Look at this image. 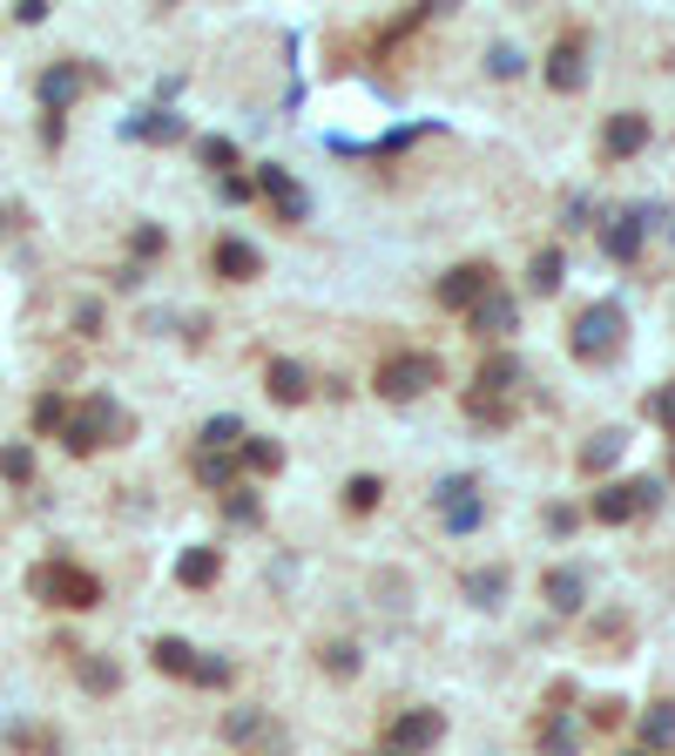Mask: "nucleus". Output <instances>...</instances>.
I'll return each mask as SVG.
<instances>
[{"label":"nucleus","instance_id":"nucleus-1","mask_svg":"<svg viewBox=\"0 0 675 756\" xmlns=\"http://www.w3.org/2000/svg\"><path fill=\"white\" fill-rule=\"evenodd\" d=\"M567 345H574L581 365H608V359L628 345V311H622V304H587V311L574 317V339H567Z\"/></svg>","mask_w":675,"mask_h":756},{"label":"nucleus","instance_id":"nucleus-2","mask_svg":"<svg viewBox=\"0 0 675 756\" xmlns=\"http://www.w3.org/2000/svg\"><path fill=\"white\" fill-rule=\"evenodd\" d=\"M514 385H521V365L506 359V352H493L480 365L473 392H466V412L480 419V426H506V419H514Z\"/></svg>","mask_w":675,"mask_h":756},{"label":"nucleus","instance_id":"nucleus-3","mask_svg":"<svg viewBox=\"0 0 675 756\" xmlns=\"http://www.w3.org/2000/svg\"><path fill=\"white\" fill-rule=\"evenodd\" d=\"M655 507H662V480H608L595 500H587V514H595L602 527H628V521H642Z\"/></svg>","mask_w":675,"mask_h":756},{"label":"nucleus","instance_id":"nucleus-4","mask_svg":"<svg viewBox=\"0 0 675 756\" xmlns=\"http://www.w3.org/2000/svg\"><path fill=\"white\" fill-rule=\"evenodd\" d=\"M440 379H446V365H440L433 352H392V359L379 365V399H392V405L426 399Z\"/></svg>","mask_w":675,"mask_h":756},{"label":"nucleus","instance_id":"nucleus-5","mask_svg":"<svg viewBox=\"0 0 675 756\" xmlns=\"http://www.w3.org/2000/svg\"><path fill=\"white\" fill-rule=\"evenodd\" d=\"M122 433H129V412H122L115 399H89L81 412H68V426H61L68 453H95V446H109V440H122Z\"/></svg>","mask_w":675,"mask_h":756},{"label":"nucleus","instance_id":"nucleus-6","mask_svg":"<svg viewBox=\"0 0 675 756\" xmlns=\"http://www.w3.org/2000/svg\"><path fill=\"white\" fill-rule=\"evenodd\" d=\"M28 587H34L41 602H54V608H95V602H102V581H95L89 567H68V561L34 567V574H28Z\"/></svg>","mask_w":675,"mask_h":756},{"label":"nucleus","instance_id":"nucleus-7","mask_svg":"<svg viewBox=\"0 0 675 756\" xmlns=\"http://www.w3.org/2000/svg\"><path fill=\"white\" fill-rule=\"evenodd\" d=\"M440 736H446V716H440V709H405V716H392V729H385V756H426Z\"/></svg>","mask_w":675,"mask_h":756},{"label":"nucleus","instance_id":"nucleus-8","mask_svg":"<svg viewBox=\"0 0 675 756\" xmlns=\"http://www.w3.org/2000/svg\"><path fill=\"white\" fill-rule=\"evenodd\" d=\"M440 521H446V534H473V527L486 521V500H480V486H473L466 473L440 486Z\"/></svg>","mask_w":675,"mask_h":756},{"label":"nucleus","instance_id":"nucleus-9","mask_svg":"<svg viewBox=\"0 0 675 756\" xmlns=\"http://www.w3.org/2000/svg\"><path fill=\"white\" fill-rule=\"evenodd\" d=\"M642 236H648V210H622L602 223V258L608 264H635L642 258Z\"/></svg>","mask_w":675,"mask_h":756},{"label":"nucleus","instance_id":"nucleus-10","mask_svg":"<svg viewBox=\"0 0 675 756\" xmlns=\"http://www.w3.org/2000/svg\"><path fill=\"white\" fill-rule=\"evenodd\" d=\"M258 190L278 203V216H284V223H304V216H311V196L298 190V177L284 170V162H264V170H258Z\"/></svg>","mask_w":675,"mask_h":756},{"label":"nucleus","instance_id":"nucleus-11","mask_svg":"<svg viewBox=\"0 0 675 756\" xmlns=\"http://www.w3.org/2000/svg\"><path fill=\"white\" fill-rule=\"evenodd\" d=\"M547 89H561V95H581V89H587V41H581V34H567V41L547 54Z\"/></svg>","mask_w":675,"mask_h":756},{"label":"nucleus","instance_id":"nucleus-12","mask_svg":"<svg viewBox=\"0 0 675 756\" xmlns=\"http://www.w3.org/2000/svg\"><path fill=\"white\" fill-rule=\"evenodd\" d=\"M466 317H473V339H486V345H493V339H506V331L521 324V304H514V298H506V291L493 284V291H486V298H480Z\"/></svg>","mask_w":675,"mask_h":756},{"label":"nucleus","instance_id":"nucleus-13","mask_svg":"<svg viewBox=\"0 0 675 756\" xmlns=\"http://www.w3.org/2000/svg\"><path fill=\"white\" fill-rule=\"evenodd\" d=\"M486 291H493V271H486V264H460V271L440 278V304H446V311H473Z\"/></svg>","mask_w":675,"mask_h":756},{"label":"nucleus","instance_id":"nucleus-14","mask_svg":"<svg viewBox=\"0 0 675 756\" xmlns=\"http://www.w3.org/2000/svg\"><path fill=\"white\" fill-rule=\"evenodd\" d=\"M541 595H547L554 615H581V608H587V574H581V567H547Z\"/></svg>","mask_w":675,"mask_h":756},{"label":"nucleus","instance_id":"nucleus-15","mask_svg":"<svg viewBox=\"0 0 675 756\" xmlns=\"http://www.w3.org/2000/svg\"><path fill=\"white\" fill-rule=\"evenodd\" d=\"M602 149L622 162V155H642L648 149V115L642 109H622V115H608V129H602Z\"/></svg>","mask_w":675,"mask_h":756},{"label":"nucleus","instance_id":"nucleus-16","mask_svg":"<svg viewBox=\"0 0 675 756\" xmlns=\"http://www.w3.org/2000/svg\"><path fill=\"white\" fill-rule=\"evenodd\" d=\"M216 271H223L230 284H250V278L264 271V258H258V243H243V236H223V243H216Z\"/></svg>","mask_w":675,"mask_h":756},{"label":"nucleus","instance_id":"nucleus-17","mask_svg":"<svg viewBox=\"0 0 675 756\" xmlns=\"http://www.w3.org/2000/svg\"><path fill=\"white\" fill-rule=\"evenodd\" d=\"M264 392H271L278 405H304V399H311V379H304V365L278 359V365H271V385H264Z\"/></svg>","mask_w":675,"mask_h":756},{"label":"nucleus","instance_id":"nucleus-18","mask_svg":"<svg viewBox=\"0 0 675 756\" xmlns=\"http://www.w3.org/2000/svg\"><path fill=\"white\" fill-rule=\"evenodd\" d=\"M149 655H155V668H162V676H190V683H197V662H203V655H197L190 642H177V635H162V642H155Z\"/></svg>","mask_w":675,"mask_h":756},{"label":"nucleus","instance_id":"nucleus-19","mask_svg":"<svg viewBox=\"0 0 675 756\" xmlns=\"http://www.w3.org/2000/svg\"><path fill=\"white\" fill-rule=\"evenodd\" d=\"M74 95H81V68H48V74H41V102H48V115H61Z\"/></svg>","mask_w":675,"mask_h":756},{"label":"nucleus","instance_id":"nucleus-20","mask_svg":"<svg viewBox=\"0 0 675 756\" xmlns=\"http://www.w3.org/2000/svg\"><path fill=\"white\" fill-rule=\"evenodd\" d=\"M466 602L473 608H500L506 602V567H473L466 574Z\"/></svg>","mask_w":675,"mask_h":756},{"label":"nucleus","instance_id":"nucleus-21","mask_svg":"<svg viewBox=\"0 0 675 756\" xmlns=\"http://www.w3.org/2000/svg\"><path fill=\"white\" fill-rule=\"evenodd\" d=\"M216 574H223V554H216V547H190V554L177 561V581H183V587H210Z\"/></svg>","mask_w":675,"mask_h":756},{"label":"nucleus","instance_id":"nucleus-22","mask_svg":"<svg viewBox=\"0 0 675 756\" xmlns=\"http://www.w3.org/2000/svg\"><path fill=\"white\" fill-rule=\"evenodd\" d=\"M622 453H628V440H622V433L608 426V433H595V440L581 446V473H608V466H615Z\"/></svg>","mask_w":675,"mask_h":756},{"label":"nucleus","instance_id":"nucleus-23","mask_svg":"<svg viewBox=\"0 0 675 756\" xmlns=\"http://www.w3.org/2000/svg\"><path fill=\"white\" fill-rule=\"evenodd\" d=\"M642 749L655 756V749H675V703H655L648 716H642Z\"/></svg>","mask_w":675,"mask_h":756},{"label":"nucleus","instance_id":"nucleus-24","mask_svg":"<svg viewBox=\"0 0 675 756\" xmlns=\"http://www.w3.org/2000/svg\"><path fill=\"white\" fill-rule=\"evenodd\" d=\"M236 453H197V480L203 486H223V493H236Z\"/></svg>","mask_w":675,"mask_h":756},{"label":"nucleus","instance_id":"nucleus-25","mask_svg":"<svg viewBox=\"0 0 675 756\" xmlns=\"http://www.w3.org/2000/svg\"><path fill=\"white\" fill-rule=\"evenodd\" d=\"M250 433H243V419L236 412H223V419H210V426H203V453H236Z\"/></svg>","mask_w":675,"mask_h":756},{"label":"nucleus","instance_id":"nucleus-26","mask_svg":"<svg viewBox=\"0 0 675 756\" xmlns=\"http://www.w3.org/2000/svg\"><path fill=\"white\" fill-rule=\"evenodd\" d=\"M223 736H230V743H264V736H278V723H271L264 709H236V716L223 723Z\"/></svg>","mask_w":675,"mask_h":756},{"label":"nucleus","instance_id":"nucleus-27","mask_svg":"<svg viewBox=\"0 0 675 756\" xmlns=\"http://www.w3.org/2000/svg\"><path fill=\"white\" fill-rule=\"evenodd\" d=\"M74 668H81V689H95V696H109V689L122 683V668L102 662V655H74Z\"/></svg>","mask_w":675,"mask_h":756},{"label":"nucleus","instance_id":"nucleus-28","mask_svg":"<svg viewBox=\"0 0 675 756\" xmlns=\"http://www.w3.org/2000/svg\"><path fill=\"white\" fill-rule=\"evenodd\" d=\"M236 460H243L250 473H278V466H284V446H278V440H243Z\"/></svg>","mask_w":675,"mask_h":756},{"label":"nucleus","instance_id":"nucleus-29","mask_svg":"<svg viewBox=\"0 0 675 756\" xmlns=\"http://www.w3.org/2000/svg\"><path fill=\"white\" fill-rule=\"evenodd\" d=\"M129 135H142V142H177V135H183V115H162V109H149L142 122H129Z\"/></svg>","mask_w":675,"mask_h":756},{"label":"nucleus","instance_id":"nucleus-30","mask_svg":"<svg viewBox=\"0 0 675 756\" xmlns=\"http://www.w3.org/2000/svg\"><path fill=\"white\" fill-rule=\"evenodd\" d=\"M527 284H534V291H561V284H567V258H561V250H541L534 271H527Z\"/></svg>","mask_w":675,"mask_h":756},{"label":"nucleus","instance_id":"nucleus-31","mask_svg":"<svg viewBox=\"0 0 675 756\" xmlns=\"http://www.w3.org/2000/svg\"><path fill=\"white\" fill-rule=\"evenodd\" d=\"M574 743H581V729H574L567 716H547V723H541V749H547V756H574Z\"/></svg>","mask_w":675,"mask_h":756},{"label":"nucleus","instance_id":"nucleus-32","mask_svg":"<svg viewBox=\"0 0 675 756\" xmlns=\"http://www.w3.org/2000/svg\"><path fill=\"white\" fill-rule=\"evenodd\" d=\"M197 155L210 162V170H223V177L236 170V142H230V135H203V142H197Z\"/></svg>","mask_w":675,"mask_h":756},{"label":"nucleus","instance_id":"nucleus-33","mask_svg":"<svg viewBox=\"0 0 675 756\" xmlns=\"http://www.w3.org/2000/svg\"><path fill=\"white\" fill-rule=\"evenodd\" d=\"M379 493H385V486H379L372 473H359V480L345 486V507H352V514H372V507H379Z\"/></svg>","mask_w":675,"mask_h":756},{"label":"nucleus","instance_id":"nucleus-34","mask_svg":"<svg viewBox=\"0 0 675 756\" xmlns=\"http://www.w3.org/2000/svg\"><path fill=\"white\" fill-rule=\"evenodd\" d=\"M648 419H655V426H668V433H675V379L648 392Z\"/></svg>","mask_w":675,"mask_h":756},{"label":"nucleus","instance_id":"nucleus-35","mask_svg":"<svg viewBox=\"0 0 675 756\" xmlns=\"http://www.w3.org/2000/svg\"><path fill=\"white\" fill-rule=\"evenodd\" d=\"M230 676H236V668H230L223 655H203V662H197V683H203V689H230Z\"/></svg>","mask_w":675,"mask_h":756},{"label":"nucleus","instance_id":"nucleus-36","mask_svg":"<svg viewBox=\"0 0 675 756\" xmlns=\"http://www.w3.org/2000/svg\"><path fill=\"white\" fill-rule=\"evenodd\" d=\"M324 676H359V648H352V642L324 648Z\"/></svg>","mask_w":675,"mask_h":756},{"label":"nucleus","instance_id":"nucleus-37","mask_svg":"<svg viewBox=\"0 0 675 756\" xmlns=\"http://www.w3.org/2000/svg\"><path fill=\"white\" fill-rule=\"evenodd\" d=\"M34 426H41V433H61V426H68V405H61L54 392H48V399L34 405Z\"/></svg>","mask_w":675,"mask_h":756},{"label":"nucleus","instance_id":"nucleus-38","mask_svg":"<svg viewBox=\"0 0 675 756\" xmlns=\"http://www.w3.org/2000/svg\"><path fill=\"white\" fill-rule=\"evenodd\" d=\"M216 196L223 203H250L258 196V177H216Z\"/></svg>","mask_w":675,"mask_h":756},{"label":"nucleus","instance_id":"nucleus-39","mask_svg":"<svg viewBox=\"0 0 675 756\" xmlns=\"http://www.w3.org/2000/svg\"><path fill=\"white\" fill-rule=\"evenodd\" d=\"M486 74H500V81H514V74H521V54H514V48L500 41V48L486 54Z\"/></svg>","mask_w":675,"mask_h":756},{"label":"nucleus","instance_id":"nucleus-40","mask_svg":"<svg viewBox=\"0 0 675 756\" xmlns=\"http://www.w3.org/2000/svg\"><path fill=\"white\" fill-rule=\"evenodd\" d=\"M223 507H230V521H236V527H258V500H250L243 486H236V493L223 500Z\"/></svg>","mask_w":675,"mask_h":756},{"label":"nucleus","instance_id":"nucleus-41","mask_svg":"<svg viewBox=\"0 0 675 756\" xmlns=\"http://www.w3.org/2000/svg\"><path fill=\"white\" fill-rule=\"evenodd\" d=\"M0 473H8V480H28V473H34V453H28V446H8V453H0Z\"/></svg>","mask_w":675,"mask_h":756},{"label":"nucleus","instance_id":"nucleus-42","mask_svg":"<svg viewBox=\"0 0 675 756\" xmlns=\"http://www.w3.org/2000/svg\"><path fill=\"white\" fill-rule=\"evenodd\" d=\"M587 723H595V729H615V723H622V703H615V696L595 703V709H587Z\"/></svg>","mask_w":675,"mask_h":756},{"label":"nucleus","instance_id":"nucleus-43","mask_svg":"<svg viewBox=\"0 0 675 756\" xmlns=\"http://www.w3.org/2000/svg\"><path fill=\"white\" fill-rule=\"evenodd\" d=\"M155 250H162V230L142 223V230H135V258H155Z\"/></svg>","mask_w":675,"mask_h":756},{"label":"nucleus","instance_id":"nucleus-44","mask_svg":"<svg viewBox=\"0 0 675 756\" xmlns=\"http://www.w3.org/2000/svg\"><path fill=\"white\" fill-rule=\"evenodd\" d=\"M574 521H581L574 507H547V527H554V534H574Z\"/></svg>","mask_w":675,"mask_h":756},{"label":"nucleus","instance_id":"nucleus-45","mask_svg":"<svg viewBox=\"0 0 675 756\" xmlns=\"http://www.w3.org/2000/svg\"><path fill=\"white\" fill-rule=\"evenodd\" d=\"M258 756H284V743H278V749H258Z\"/></svg>","mask_w":675,"mask_h":756},{"label":"nucleus","instance_id":"nucleus-46","mask_svg":"<svg viewBox=\"0 0 675 756\" xmlns=\"http://www.w3.org/2000/svg\"><path fill=\"white\" fill-rule=\"evenodd\" d=\"M628 756H648V749H628Z\"/></svg>","mask_w":675,"mask_h":756}]
</instances>
